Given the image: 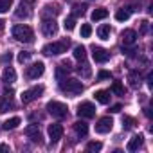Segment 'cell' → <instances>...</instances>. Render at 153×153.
<instances>
[{"instance_id": "obj_1", "label": "cell", "mask_w": 153, "mask_h": 153, "mask_svg": "<svg viewBox=\"0 0 153 153\" xmlns=\"http://www.w3.org/2000/svg\"><path fill=\"white\" fill-rule=\"evenodd\" d=\"M13 36L22 43H33L34 42V31L29 25H24V24L13 27Z\"/></svg>"}, {"instance_id": "obj_2", "label": "cell", "mask_w": 153, "mask_h": 153, "mask_svg": "<svg viewBox=\"0 0 153 153\" xmlns=\"http://www.w3.org/2000/svg\"><path fill=\"white\" fill-rule=\"evenodd\" d=\"M59 88L63 90V92H67V94H70V96H78V94H81L83 92V83L79 81V79H67V78H61L59 79Z\"/></svg>"}, {"instance_id": "obj_3", "label": "cell", "mask_w": 153, "mask_h": 153, "mask_svg": "<svg viewBox=\"0 0 153 153\" xmlns=\"http://www.w3.org/2000/svg\"><path fill=\"white\" fill-rule=\"evenodd\" d=\"M68 45H70V42H68V40H61V42H52V43H47V45H45V47L42 49V52H43L45 56H59V54L67 52Z\"/></svg>"}, {"instance_id": "obj_4", "label": "cell", "mask_w": 153, "mask_h": 153, "mask_svg": "<svg viewBox=\"0 0 153 153\" xmlns=\"http://www.w3.org/2000/svg\"><path fill=\"white\" fill-rule=\"evenodd\" d=\"M47 112H49L52 117H56V119H63V117H67L68 108H67L65 103H59V101H49V103H47Z\"/></svg>"}, {"instance_id": "obj_5", "label": "cell", "mask_w": 153, "mask_h": 153, "mask_svg": "<svg viewBox=\"0 0 153 153\" xmlns=\"http://www.w3.org/2000/svg\"><path fill=\"white\" fill-rule=\"evenodd\" d=\"M42 33L47 36V38H52L58 34V24L54 18H43V24H42Z\"/></svg>"}, {"instance_id": "obj_6", "label": "cell", "mask_w": 153, "mask_h": 153, "mask_svg": "<svg viewBox=\"0 0 153 153\" xmlns=\"http://www.w3.org/2000/svg\"><path fill=\"white\" fill-rule=\"evenodd\" d=\"M42 94H43V87H42V85L33 87V88H29V90L22 92V103H24V105H27V103H31V101L38 99Z\"/></svg>"}, {"instance_id": "obj_7", "label": "cell", "mask_w": 153, "mask_h": 153, "mask_svg": "<svg viewBox=\"0 0 153 153\" xmlns=\"http://www.w3.org/2000/svg\"><path fill=\"white\" fill-rule=\"evenodd\" d=\"M78 115L83 119H92V117H96V106L90 101H83L78 106Z\"/></svg>"}, {"instance_id": "obj_8", "label": "cell", "mask_w": 153, "mask_h": 153, "mask_svg": "<svg viewBox=\"0 0 153 153\" xmlns=\"http://www.w3.org/2000/svg\"><path fill=\"white\" fill-rule=\"evenodd\" d=\"M33 6H34V0H22L18 9H16V16L18 18H29L33 15Z\"/></svg>"}, {"instance_id": "obj_9", "label": "cell", "mask_w": 153, "mask_h": 153, "mask_svg": "<svg viewBox=\"0 0 153 153\" xmlns=\"http://www.w3.org/2000/svg\"><path fill=\"white\" fill-rule=\"evenodd\" d=\"M43 72H45V65H43L42 61H36V63H33L31 67H27L25 76H27L29 79H38Z\"/></svg>"}, {"instance_id": "obj_10", "label": "cell", "mask_w": 153, "mask_h": 153, "mask_svg": "<svg viewBox=\"0 0 153 153\" xmlns=\"http://www.w3.org/2000/svg\"><path fill=\"white\" fill-rule=\"evenodd\" d=\"M92 58H94V61L96 63H106L108 59H110V52L106 51V49H103V47H92Z\"/></svg>"}, {"instance_id": "obj_11", "label": "cell", "mask_w": 153, "mask_h": 153, "mask_svg": "<svg viewBox=\"0 0 153 153\" xmlns=\"http://www.w3.org/2000/svg\"><path fill=\"white\" fill-rule=\"evenodd\" d=\"M47 133H49V137H51V142H58V140L63 137V126H61V124H58V123L49 124Z\"/></svg>"}, {"instance_id": "obj_12", "label": "cell", "mask_w": 153, "mask_h": 153, "mask_svg": "<svg viewBox=\"0 0 153 153\" xmlns=\"http://www.w3.org/2000/svg\"><path fill=\"white\" fill-rule=\"evenodd\" d=\"M114 126V119L112 117H101L96 124V131L97 133H108Z\"/></svg>"}, {"instance_id": "obj_13", "label": "cell", "mask_w": 153, "mask_h": 153, "mask_svg": "<svg viewBox=\"0 0 153 153\" xmlns=\"http://www.w3.org/2000/svg\"><path fill=\"white\" fill-rule=\"evenodd\" d=\"M13 106H15V103H13V90H6L4 96H2V103H0V114H6Z\"/></svg>"}, {"instance_id": "obj_14", "label": "cell", "mask_w": 153, "mask_h": 153, "mask_svg": "<svg viewBox=\"0 0 153 153\" xmlns=\"http://www.w3.org/2000/svg\"><path fill=\"white\" fill-rule=\"evenodd\" d=\"M25 135L33 140V142H42V131H40V126L38 124H29L25 128Z\"/></svg>"}, {"instance_id": "obj_15", "label": "cell", "mask_w": 153, "mask_h": 153, "mask_svg": "<svg viewBox=\"0 0 153 153\" xmlns=\"http://www.w3.org/2000/svg\"><path fill=\"white\" fill-rule=\"evenodd\" d=\"M121 38H123V43H124V45H133L135 40H137V33H135L133 29H124V31L121 33Z\"/></svg>"}, {"instance_id": "obj_16", "label": "cell", "mask_w": 153, "mask_h": 153, "mask_svg": "<svg viewBox=\"0 0 153 153\" xmlns=\"http://www.w3.org/2000/svg\"><path fill=\"white\" fill-rule=\"evenodd\" d=\"M128 81H130V87H131V88L140 87V83H142V76H140V72H139V70H131L130 76H128Z\"/></svg>"}, {"instance_id": "obj_17", "label": "cell", "mask_w": 153, "mask_h": 153, "mask_svg": "<svg viewBox=\"0 0 153 153\" xmlns=\"http://www.w3.org/2000/svg\"><path fill=\"white\" fill-rule=\"evenodd\" d=\"M74 131H76V135H78V137H87V133H88V124H87L85 121H76V123H74Z\"/></svg>"}, {"instance_id": "obj_18", "label": "cell", "mask_w": 153, "mask_h": 153, "mask_svg": "<svg viewBox=\"0 0 153 153\" xmlns=\"http://www.w3.org/2000/svg\"><path fill=\"white\" fill-rule=\"evenodd\" d=\"M142 142H144V137L142 135H133L130 139V142H128V151H137L142 146Z\"/></svg>"}, {"instance_id": "obj_19", "label": "cell", "mask_w": 153, "mask_h": 153, "mask_svg": "<svg viewBox=\"0 0 153 153\" xmlns=\"http://www.w3.org/2000/svg\"><path fill=\"white\" fill-rule=\"evenodd\" d=\"M2 81H4L6 85H11V83H15V81H16V72H15V68L7 67V68L4 70V76H2Z\"/></svg>"}, {"instance_id": "obj_20", "label": "cell", "mask_w": 153, "mask_h": 153, "mask_svg": "<svg viewBox=\"0 0 153 153\" xmlns=\"http://www.w3.org/2000/svg\"><path fill=\"white\" fill-rule=\"evenodd\" d=\"M94 97H96V101L101 103V105H108V103H110V92H106V90H97V92H94Z\"/></svg>"}, {"instance_id": "obj_21", "label": "cell", "mask_w": 153, "mask_h": 153, "mask_svg": "<svg viewBox=\"0 0 153 153\" xmlns=\"http://www.w3.org/2000/svg\"><path fill=\"white\" fill-rule=\"evenodd\" d=\"M106 16H108V9H105V7H97V9L92 11V20H94V22L105 20Z\"/></svg>"}, {"instance_id": "obj_22", "label": "cell", "mask_w": 153, "mask_h": 153, "mask_svg": "<svg viewBox=\"0 0 153 153\" xmlns=\"http://www.w3.org/2000/svg\"><path fill=\"white\" fill-rule=\"evenodd\" d=\"M58 13H59L58 6H45L43 11H42V16H43V18H52V16H56Z\"/></svg>"}, {"instance_id": "obj_23", "label": "cell", "mask_w": 153, "mask_h": 153, "mask_svg": "<svg viewBox=\"0 0 153 153\" xmlns=\"http://www.w3.org/2000/svg\"><path fill=\"white\" fill-rule=\"evenodd\" d=\"M74 58L78 59V61L87 59V49H85L83 45H76V47H74Z\"/></svg>"}, {"instance_id": "obj_24", "label": "cell", "mask_w": 153, "mask_h": 153, "mask_svg": "<svg viewBox=\"0 0 153 153\" xmlns=\"http://www.w3.org/2000/svg\"><path fill=\"white\" fill-rule=\"evenodd\" d=\"M18 124H20V117H11L2 124V128L4 130H15V128H18Z\"/></svg>"}, {"instance_id": "obj_25", "label": "cell", "mask_w": 153, "mask_h": 153, "mask_svg": "<svg viewBox=\"0 0 153 153\" xmlns=\"http://www.w3.org/2000/svg\"><path fill=\"white\" fill-rule=\"evenodd\" d=\"M87 13V4H76L74 6V9H72V16L76 18V16H83Z\"/></svg>"}, {"instance_id": "obj_26", "label": "cell", "mask_w": 153, "mask_h": 153, "mask_svg": "<svg viewBox=\"0 0 153 153\" xmlns=\"http://www.w3.org/2000/svg\"><path fill=\"white\" fill-rule=\"evenodd\" d=\"M97 36L101 38V40H108L110 38V25H101L99 29H97Z\"/></svg>"}, {"instance_id": "obj_27", "label": "cell", "mask_w": 153, "mask_h": 153, "mask_svg": "<svg viewBox=\"0 0 153 153\" xmlns=\"http://www.w3.org/2000/svg\"><path fill=\"white\" fill-rule=\"evenodd\" d=\"M130 18V9H117V13H115V20H119V22H126Z\"/></svg>"}, {"instance_id": "obj_28", "label": "cell", "mask_w": 153, "mask_h": 153, "mask_svg": "<svg viewBox=\"0 0 153 153\" xmlns=\"http://www.w3.org/2000/svg\"><path fill=\"white\" fill-rule=\"evenodd\" d=\"M112 92H114L115 96H124V87H123V83H121V81H114V83H112Z\"/></svg>"}, {"instance_id": "obj_29", "label": "cell", "mask_w": 153, "mask_h": 153, "mask_svg": "<svg viewBox=\"0 0 153 153\" xmlns=\"http://www.w3.org/2000/svg\"><path fill=\"white\" fill-rule=\"evenodd\" d=\"M135 124H137V123H135L133 117H130V115H124V117H123V128H124V130H131Z\"/></svg>"}, {"instance_id": "obj_30", "label": "cell", "mask_w": 153, "mask_h": 153, "mask_svg": "<svg viewBox=\"0 0 153 153\" xmlns=\"http://www.w3.org/2000/svg\"><path fill=\"white\" fill-rule=\"evenodd\" d=\"M101 148H103V144L101 142H96V140L87 144V151L88 153H97V151H101Z\"/></svg>"}, {"instance_id": "obj_31", "label": "cell", "mask_w": 153, "mask_h": 153, "mask_svg": "<svg viewBox=\"0 0 153 153\" xmlns=\"http://www.w3.org/2000/svg\"><path fill=\"white\" fill-rule=\"evenodd\" d=\"M78 72H79V74L83 76V78H88V76L92 74V70H90V67H88V63H85V59H83V67H81V65L78 67Z\"/></svg>"}, {"instance_id": "obj_32", "label": "cell", "mask_w": 153, "mask_h": 153, "mask_svg": "<svg viewBox=\"0 0 153 153\" xmlns=\"http://www.w3.org/2000/svg\"><path fill=\"white\" fill-rule=\"evenodd\" d=\"M13 6V0H0V13H7Z\"/></svg>"}, {"instance_id": "obj_33", "label": "cell", "mask_w": 153, "mask_h": 153, "mask_svg": "<svg viewBox=\"0 0 153 153\" xmlns=\"http://www.w3.org/2000/svg\"><path fill=\"white\" fill-rule=\"evenodd\" d=\"M63 27H65V31H72V29L76 27V18H74V16L67 18V20H65V24H63Z\"/></svg>"}, {"instance_id": "obj_34", "label": "cell", "mask_w": 153, "mask_h": 153, "mask_svg": "<svg viewBox=\"0 0 153 153\" xmlns=\"http://www.w3.org/2000/svg\"><path fill=\"white\" fill-rule=\"evenodd\" d=\"M92 34V27H90V24H83L81 25V36L83 38H88Z\"/></svg>"}, {"instance_id": "obj_35", "label": "cell", "mask_w": 153, "mask_h": 153, "mask_svg": "<svg viewBox=\"0 0 153 153\" xmlns=\"http://www.w3.org/2000/svg\"><path fill=\"white\" fill-rule=\"evenodd\" d=\"M29 59H31V52H27V51L18 52V61H20V63H25V61H29Z\"/></svg>"}, {"instance_id": "obj_36", "label": "cell", "mask_w": 153, "mask_h": 153, "mask_svg": "<svg viewBox=\"0 0 153 153\" xmlns=\"http://www.w3.org/2000/svg\"><path fill=\"white\" fill-rule=\"evenodd\" d=\"M97 79H99V81H103V79H112V72H108V70H101V72L97 74Z\"/></svg>"}, {"instance_id": "obj_37", "label": "cell", "mask_w": 153, "mask_h": 153, "mask_svg": "<svg viewBox=\"0 0 153 153\" xmlns=\"http://www.w3.org/2000/svg\"><path fill=\"white\" fill-rule=\"evenodd\" d=\"M11 59H13V54H11V52H7V54H4L2 58H0L2 65H6V63H11Z\"/></svg>"}, {"instance_id": "obj_38", "label": "cell", "mask_w": 153, "mask_h": 153, "mask_svg": "<svg viewBox=\"0 0 153 153\" xmlns=\"http://www.w3.org/2000/svg\"><path fill=\"white\" fill-rule=\"evenodd\" d=\"M135 52H137V49H126V47H123V54H126V56H135Z\"/></svg>"}, {"instance_id": "obj_39", "label": "cell", "mask_w": 153, "mask_h": 153, "mask_svg": "<svg viewBox=\"0 0 153 153\" xmlns=\"http://www.w3.org/2000/svg\"><path fill=\"white\" fill-rule=\"evenodd\" d=\"M140 33H142V34H146V33H148V22H146V20H144V22H140Z\"/></svg>"}, {"instance_id": "obj_40", "label": "cell", "mask_w": 153, "mask_h": 153, "mask_svg": "<svg viewBox=\"0 0 153 153\" xmlns=\"http://www.w3.org/2000/svg\"><path fill=\"white\" fill-rule=\"evenodd\" d=\"M121 110H123L121 105H114V106H110V112H112V114H117V112H121Z\"/></svg>"}, {"instance_id": "obj_41", "label": "cell", "mask_w": 153, "mask_h": 153, "mask_svg": "<svg viewBox=\"0 0 153 153\" xmlns=\"http://www.w3.org/2000/svg\"><path fill=\"white\" fill-rule=\"evenodd\" d=\"M2 151H11V148L7 144H0V153H2Z\"/></svg>"}, {"instance_id": "obj_42", "label": "cell", "mask_w": 153, "mask_h": 153, "mask_svg": "<svg viewBox=\"0 0 153 153\" xmlns=\"http://www.w3.org/2000/svg\"><path fill=\"white\" fill-rule=\"evenodd\" d=\"M148 87H149V88L153 87V74H149V76H148Z\"/></svg>"}, {"instance_id": "obj_43", "label": "cell", "mask_w": 153, "mask_h": 153, "mask_svg": "<svg viewBox=\"0 0 153 153\" xmlns=\"http://www.w3.org/2000/svg\"><path fill=\"white\" fill-rule=\"evenodd\" d=\"M4 29V20H0V31Z\"/></svg>"}]
</instances>
